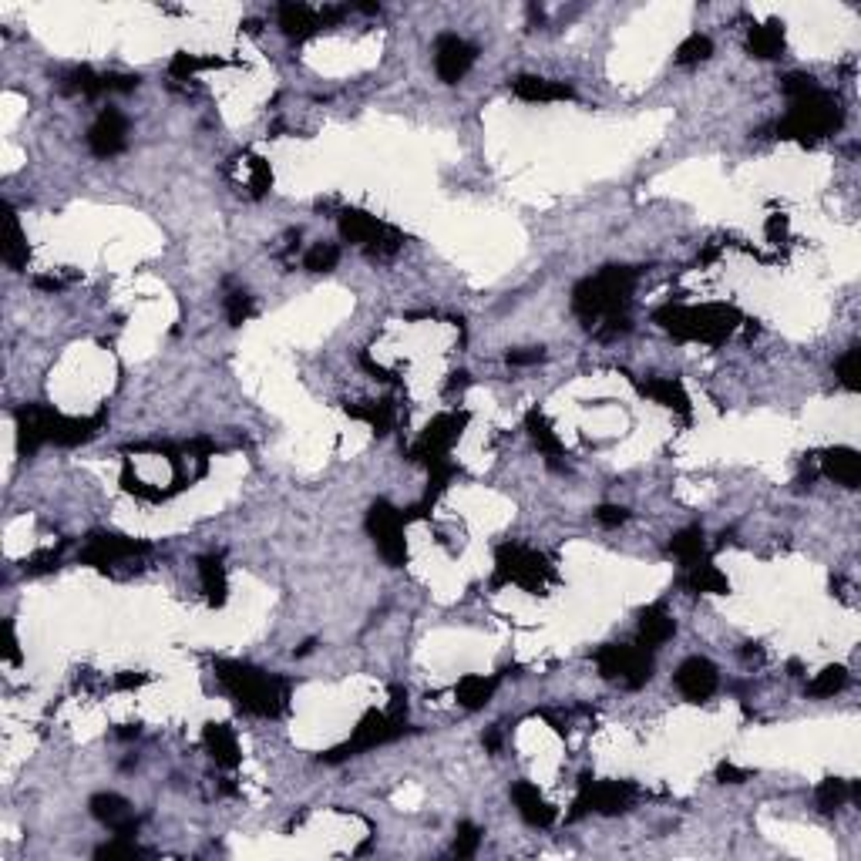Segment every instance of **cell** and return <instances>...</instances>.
I'll return each instance as SVG.
<instances>
[{"instance_id":"6da1fadb","label":"cell","mask_w":861,"mask_h":861,"mask_svg":"<svg viewBox=\"0 0 861 861\" xmlns=\"http://www.w3.org/2000/svg\"><path fill=\"white\" fill-rule=\"evenodd\" d=\"M640 283V266H603L596 276H586L572 286V313L582 327L599 340H613L633 330L629 307Z\"/></svg>"},{"instance_id":"7a4b0ae2","label":"cell","mask_w":861,"mask_h":861,"mask_svg":"<svg viewBox=\"0 0 861 861\" xmlns=\"http://www.w3.org/2000/svg\"><path fill=\"white\" fill-rule=\"evenodd\" d=\"M14 421H17V451L24 458H31L44 444L78 448V444L91 441L108 424V407L88 414V418H68V414L54 411L48 404H24L17 407Z\"/></svg>"},{"instance_id":"3957f363","label":"cell","mask_w":861,"mask_h":861,"mask_svg":"<svg viewBox=\"0 0 861 861\" xmlns=\"http://www.w3.org/2000/svg\"><path fill=\"white\" fill-rule=\"evenodd\" d=\"M216 680L243 714L276 720L290 710V680L259 670L253 663L216 660Z\"/></svg>"},{"instance_id":"277c9868","label":"cell","mask_w":861,"mask_h":861,"mask_svg":"<svg viewBox=\"0 0 861 861\" xmlns=\"http://www.w3.org/2000/svg\"><path fill=\"white\" fill-rule=\"evenodd\" d=\"M740 310L727 307V303H707V307H683V303H666V307L653 310V323L670 333L673 340H687V344H724L734 337L740 327Z\"/></svg>"},{"instance_id":"5b68a950","label":"cell","mask_w":861,"mask_h":861,"mask_svg":"<svg viewBox=\"0 0 861 861\" xmlns=\"http://www.w3.org/2000/svg\"><path fill=\"white\" fill-rule=\"evenodd\" d=\"M407 734V690L394 687L391 690V707L387 710H367L360 717V724L354 727L344 744L330 747L327 754H320L323 764H340V761H350V757H360L367 751L381 744H391V740L404 737Z\"/></svg>"},{"instance_id":"8992f818","label":"cell","mask_w":861,"mask_h":861,"mask_svg":"<svg viewBox=\"0 0 861 861\" xmlns=\"http://www.w3.org/2000/svg\"><path fill=\"white\" fill-rule=\"evenodd\" d=\"M845 122V108L838 105V98H831L825 88H814L808 95L791 98V108L784 115V122H777V138H788V142L811 145L818 138L838 132Z\"/></svg>"},{"instance_id":"52a82bcc","label":"cell","mask_w":861,"mask_h":861,"mask_svg":"<svg viewBox=\"0 0 861 861\" xmlns=\"http://www.w3.org/2000/svg\"><path fill=\"white\" fill-rule=\"evenodd\" d=\"M512 582L529 592H545V586L555 582V566L529 545L505 542L495 549V586H512Z\"/></svg>"},{"instance_id":"ba28073f","label":"cell","mask_w":861,"mask_h":861,"mask_svg":"<svg viewBox=\"0 0 861 861\" xmlns=\"http://www.w3.org/2000/svg\"><path fill=\"white\" fill-rule=\"evenodd\" d=\"M337 226H340V236H344L350 246L364 249L370 259H391L394 253H401V246H404L401 229H394L391 222L377 219L374 212H367V209H344Z\"/></svg>"},{"instance_id":"9c48e42d","label":"cell","mask_w":861,"mask_h":861,"mask_svg":"<svg viewBox=\"0 0 861 861\" xmlns=\"http://www.w3.org/2000/svg\"><path fill=\"white\" fill-rule=\"evenodd\" d=\"M468 421H471L468 411H448V414L431 418L428 428L418 434V441L407 448V461L424 465L428 471L444 468V465H455V461H451V448H455L458 438L465 434Z\"/></svg>"},{"instance_id":"30bf717a","label":"cell","mask_w":861,"mask_h":861,"mask_svg":"<svg viewBox=\"0 0 861 861\" xmlns=\"http://www.w3.org/2000/svg\"><path fill=\"white\" fill-rule=\"evenodd\" d=\"M596 670L609 683H623L626 690H640L653 680V656L646 646L606 643L596 650Z\"/></svg>"},{"instance_id":"8fae6325","label":"cell","mask_w":861,"mask_h":861,"mask_svg":"<svg viewBox=\"0 0 861 861\" xmlns=\"http://www.w3.org/2000/svg\"><path fill=\"white\" fill-rule=\"evenodd\" d=\"M636 801H640V788L633 781H596L592 774H582L569 821L582 814H626L636 808Z\"/></svg>"},{"instance_id":"7c38bea8","label":"cell","mask_w":861,"mask_h":861,"mask_svg":"<svg viewBox=\"0 0 861 861\" xmlns=\"http://www.w3.org/2000/svg\"><path fill=\"white\" fill-rule=\"evenodd\" d=\"M404 529H407V512H401L397 505H391L387 498H377L374 505L367 508V532L374 539L377 552L387 566L401 569L407 566V539H404Z\"/></svg>"},{"instance_id":"4fadbf2b","label":"cell","mask_w":861,"mask_h":861,"mask_svg":"<svg viewBox=\"0 0 861 861\" xmlns=\"http://www.w3.org/2000/svg\"><path fill=\"white\" fill-rule=\"evenodd\" d=\"M148 552H152V545L142 539H128V535H118V532H91L85 545H81L78 559H81V566L111 572L118 562H135Z\"/></svg>"},{"instance_id":"5bb4252c","label":"cell","mask_w":861,"mask_h":861,"mask_svg":"<svg viewBox=\"0 0 861 861\" xmlns=\"http://www.w3.org/2000/svg\"><path fill=\"white\" fill-rule=\"evenodd\" d=\"M347 7H310V4H296V0H286L276 11V24L280 31L290 37V41H307V37L327 31V27H337L344 21Z\"/></svg>"},{"instance_id":"9a60e30c","label":"cell","mask_w":861,"mask_h":861,"mask_svg":"<svg viewBox=\"0 0 861 861\" xmlns=\"http://www.w3.org/2000/svg\"><path fill=\"white\" fill-rule=\"evenodd\" d=\"M475 61H478V48L471 41H465V37L441 34L438 41H434V71H438V78L444 85L465 81V74L475 68Z\"/></svg>"},{"instance_id":"2e32d148","label":"cell","mask_w":861,"mask_h":861,"mask_svg":"<svg viewBox=\"0 0 861 861\" xmlns=\"http://www.w3.org/2000/svg\"><path fill=\"white\" fill-rule=\"evenodd\" d=\"M128 145V118L118 108H101L95 125L88 128V148L98 159H115Z\"/></svg>"},{"instance_id":"e0dca14e","label":"cell","mask_w":861,"mask_h":861,"mask_svg":"<svg viewBox=\"0 0 861 861\" xmlns=\"http://www.w3.org/2000/svg\"><path fill=\"white\" fill-rule=\"evenodd\" d=\"M88 808H91V814H95V818L101 821V825H105L108 831H115L118 838H135L138 828H142V818L135 814V808L122 798V794H115V791L95 794V798L88 801Z\"/></svg>"},{"instance_id":"ac0fdd59","label":"cell","mask_w":861,"mask_h":861,"mask_svg":"<svg viewBox=\"0 0 861 861\" xmlns=\"http://www.w3.org/2000/svg\"><path fill=\"white\" fill-rule=\"evenodd\" d=\"M673 680H677V690L683 693V700H690V703H707L720 687V673L707 656H690V660H683Z\"/></svg>"},{"instance_id":"d6986e66","label":"cell","mask_w":861,"mask_h":861,"mask_svg":"<svg viewBox=\"0 0 861 861\" xmlns=\"http://www.w3.org/2000/svg\"><path fill=\"white\" fill-rule=\"evenodd\" d=\"M512 801H515V808H518V814H522L525 825H532V828H552L555 825V808L542 798L532 781L512 784Z\"/></svg>"},{"instance_id":"ffe728a7","label":"cell","mask_w":861,"mask_h":861,"mask_svg":"<svg viewBox=\"0 0 861 861\" xmlns=\"http://www.w3.org/2000/svg\"><path fill=\"white\" fill-rule=\"evenodd\" d=\"M821 475L838 481V485L845 488H858L861 481V455L855 448H845V444H838V448H828L825 455H821Z\"/></svg>"},{"instance_id":"44dd1931","label":"cell","mask_w":861,"mask_h":861,"mask_svg":"<svg viewBox=\"0 0 861 861\" xmlns=\"http://www.w3.org/2000/svg\"><path fill=\"white\" fill-rule=\"evenodd\" d=\"M515 98L522 101H569L576 98V88L566 85V81H552V78H539V74H518L512 81Z\"/></svg>"},{"instance_id":"7402d4cb","label":"cell","mask_w":861,"mask_h":861,"mask_svg":"<svg viewBox=\"0 0 861 861\" xmlns=\"http://www.w3.org/2000/svg\"><path fill=\"white\" fill-rule=\"evenodd\" d=\"M640 394L653 397L656 404H663L666 411L680 414V418H690V414H693L690 394L683 391V384L673 381V377H646V381L640 384Z\"/></svg>"},{"instance_id":"603a6c76","label":"cell","mask_w":861,"mask_h":861,"mask_svg":"<svg viewBox=\"0 0 861 861\" xmlns=\"http://www.w3.org/2000/svg\"><path fill=\"white\" fill-rule=\"evenodd\" d=\"M202 744H206V751H209L212 761H216V767L233 771V767L239 764V744H236V734L229 724H216V720H209V724L202 727Z\"/></svg>"},{"instance_id":"cb8c5ba5","label":"cell","mask_w":861,"mask_h":861,"mask_svg":"<svg viewBox=\"0 0 861 861\" xmlns=\"http://www.w3.org/2000/svg\"><path fill=\"white\" fill-rule=\"evenodd\" d=\"M0 256H4V263L17 273L27 270V259H31V246H27V236H24L14 206H4V243H0Z\"/></svg>"},{"instance_id":"d4e9b609","label":"cell","mask_w":861,"mask_h":861,"mask_svg":"<svg viewBox=\"0 0 861 861\" xmlns=\"http://www.w3.org/2000/svg\"><path fill=\"white\" fill-rule=\"evenodd\" d=\"M199 582L202 592H206V603L212 609L226 606L229 599V579H226V562H222L219 552H209L199 559Z\"/></svg>"},{"instance_id":"484cf974","label":"cell","mask_w":861,"mask_h":861,"mask_svg":"<svg viewBox=\"0 0 861 861\" xmlns=\"http://www.w3.org/2000/svg\"><path fill=\"white\" fill-rule=\"evenodd\" d=\"M781 51H784V21L771 17V21L754 24L751 31H747V54H751V58L774 61V58H781Z\"/></svg>"},{"instance_id":"4316f807","label":"cell","mask_w":861,"mask_h":861,"mask_svg":"<svg viewBox=\"0 0 861 861\" xmlns=\"http://www.w3.org/2000/svg\"><path fill=\"white\" fill-rule=\"evenodd\" d=\"M673 633H677V619L666 613L663 603L646 606L640 613V646H646V650H656L666 640H673Z\"/></svg>"},{"instance_id":"83f0119b","label":"cell","mask_w":861,"mask_h":861,"mask_svg":"<svg viewBox=\"0 0 861 861\" xmlns=\"http://www.w3.org/2000/svg\"><path fill=\"white\" fill-rule=\"evenodd\" d=\"M687 569L690 572H687V579H683V586L690 592H697V596H727L730 592V579L714 566V562L700 559Z\"/></svg>"},{"instance_id":"f1b7e54d","label":"cell","mask_w":861,"mask_h":861,"mask_svg":"<svg viewBox=\"0 0 861 861\" xmlns=\"http://www.w3.org/2000/svg\"><path fill=\"white\" fill-rule=\"evenodd\" d=\"M525 431H529L532 444L539 448V455L549 458V465H555V461L562 458V441H559V434H555L552 421L545 418L539 407H532V411L525 414Z\"/></svg>"},{"instance_id":"f546056e","label":"cell","mask_w":861,"mask_h":861,"mask_svg":"<svg viewBox=\"0 0 861 861\" xmlns=\"http://www.w3.org/2000/svg\"><path fill=\"white\" fill-rule=\"evenodd\" d=\"M344 411L354 421H364L377 438L394 431V401H357V404H347Z\"/></svg>"},{"instance_id":"4dcf8cb0","label":"cell","mask_w":861,"mask_h":861,"mask_svg":"<svg viewBox=\"0 0 861 861\" xmlns=\"http://www.w3.org/2000/svg\"><path fill=\"white\" fill-rule=\"evenodd\" d=\"M495 687H498V677H475V673H471V677L458 680L455 697L465 710H481L495 697Z\"/></svg>"},{"instance_id":"1f68e13d","label":"cell","mask_w":861,"mask_h":861,"mask_svg":"<svg viewBox=\"0 0 861 861\" xmlns=\"http://www.w3.org/2000/svg\"><path fill=\"white\" fill-rule=\"evenodd\" d=\"M858 794H861L858 784H848V781H841V777H825V781L818 784V794H814V798H818L821 811L835 814L845 808L851 798H858Z\"/></svg>"},{"instance_id":"d6a6232c","label":"cell","mask_w":861,"mask_h":861,"mask_svg":"<svg viewBox=\"0 0 861 861\" xmlns=\"http://www.w3.org/2000/svg\"><path fill=\"white\" fill-rule=\"evenodd\" d=\"M61 91L81 98H101L105 95V74H98L95 68H71L61 78Z\"/></svg>"},{"instance_id":"836d02e7","label":"cell","mask_w":861,"mask_h":861,"mask_svg":"<svg viewBox=\"0 0 861 861\" xmlns=\"http://www.w3.org/2000/svg\"><path fill=\"white\" fill-rule=\"evenodd\" d=\"M670 552L677 555L683 566H693V562H700L707 555V535H703L700 525H690V529H683L670 539Z\"/></svg>"},{"instance_id":"e575fe53","label":"cell","mask_w":861,"mask_h":861,"mask_svg":"<svg viewBox=\"0 0 861 861\" xmlns=\"http://www.w3.org/2000/svg\"><path fill=\"white\" fill-rule=\"evenodd\" d=\"M226 58H199V54H189V51H175L172 61H169V74L175 81H189L192 74L199 71H209V68H226Z\"/></svg>"},{"instance_id":"d590c367","label":"cell","mask_w":861,"mask_h":861,"mask_svg":"<svg viewBox=\"0 0 861 861\" xmlns=\"http://www.w3.org/2000/svg\"><path fill=\"white\" fill-rule=\"evenodd\" d=\"M848 687V670L845 666H825L811 683H808V697H835Z\"/></svg>"},{"instance_id":"8d00e7d4","label":"cell","mask_w":861,"mask_h":861,"mask_svg":"<svg viewBox=\"0 0 861 861\" xmlns=\"http://www.w3.org/2000/svg\"><path fill=\"white\" fill-rule=\"evenodd\" d=\"M246 189H249V196L253 199H263L266 192L273 189V169H270V162L266 159H259V155H249L246 159Z\"/></svg>"},{"instance_id":"74e56055","label":"cell","mask_w":861,"mask_h":861,"mask_svg":"<svg viewBox=\"0 0 861 861\" xmlns=\"http://www.w3.org/2000/svg\"><path fill=\"white\" fill-rule=\"evenodd\" d=\"M340 263V246L333 243H317L307 249V256H303V270L307 273H333Z\"/></svg>"},{"instance_id":"f35d334b","label":"cell","mask_w":861,"mask_h":861,"mask_svg":"<svg viewBox=\"0 0 861 861\" xmlns=\"http://www.w3.org/2000/svg\"><path fill=\"white\" fill-rule=\"evenodd\" d=\"M714 58V41L707 34H690L687 41L677 48V64H700V61H710Z\"/></svg>"},{"instance_id":"ab89813d","label":"cell","mask_w":861,"mask_h":861,"mask_svg":"<svg viewBox=\"0 0 861 861\" xmlns=\"http://www.w3.org/2000/svg\"><path fill=\"white\" fill-rule=\"evenodd\" d=\"M256 307H253V296H249L246 290H229L226 296V320L229 327H243V323L253 317Z\"/></svg>"},{"instance_id":"60d3db41","label":"cell","mask_w":861,"mask_h":861,"mask_svg":"<svg viewBox=\"0 0 861 861\" xmlns=\"http://www.w3.org/2000/svg\"><path fill=\"white\" fill-rule=\"evenodd\" d=\"M481 835H485V831H481L475 821H461L458 831H455V845H451L455 858H471V855H475L478 845H481Z\"/></svg>"},{"instance_id":"b9f144b4","label":"cell","mask_w":861,"mask_h":861,"mask_svg":"<svg viewBox=\"0 0 861 861\" xmlns=\"http://www.w3.org/2000/svg\"><path fill=\"white\" fill-rule=\"evenodd\" d=\"M145 855H152V851L138 845L135 838H118V835L108 845L95 848V858H145Z\"/></svg>"},{"instance_id":"7bdbcfd3","label":"cell","mask_w":861,"mask_h":861,"mask_svg":"<svg viewBox=\"0 0 861 861\" xmlns=\"http://www.w3.org/2000/svg\"><path fill=\"white\" fill-rule=\"evenodd\" d=\"M858 360H861V350L851 347V350H845V357H841L838 364H835V377L841 381V387H848V391H858V387H861Z\"/></svg>"},{"instance_id":"ee69618b","label":"cell","mask_w":861,"mask_h":861,"mask_svg":"<svg viewBox=\"0 0 861 861\" xmlns=\"http://www.w3.org/2000/svg\"><path fill=\"white\" fill-rule=\"evenodd\" d=\"M61 566V552L58 549H41L34 552L31 559H24V572L27 576H41V572H54Z\"/></svg>"},{"instance_id":"f6af8a7d","label":"cell","mask_w":861,"mask_h":861,"mask_svg":"<svg viewBox=\"0 0 861 861\" xmlns=\"http://www.w3.org/2000/svg\"><path fill=\"white\" fill-rule=\"evenodd\" d=\"M818 88V81L811 78V74H804V71H794V74H788V78L781 81V91L788 98H801V95H808V91H814Z\"/></svg>"},{"instance_id":"bcb514c9","label":"cell","mask_w":861,"mask_h":861,"mask_svg":"<svg viewBox=\"0 0 861 861\" xmlns=\"http://www.w3.org/2000/svg\"><path fill=\"white\" fill-rule=\"evenodd\" d=\"M596 522L606 525V529H619L623 522H629V508H623V505H599L596 508Z\"/></svg>"},{"instance_id":"7dc6e473","label":"cell","mask_w":861,"mask_h":861,"mask_svg":"<svg viewBox=\"0 0 861 861\" xmlns=\"http://www.w3.org/2000/svg\"><path fill=\"white\" fill-rule=\"evenodd\" d=\"M4 660L11 666H21V646H17V633H14L11 619L4 623Z\"/></svg>"},{"instance_id":"c3c4849f","label":"cell","mask_w":861,"mask_h":861,"mask_svg":"<svg viewBox=\"0 0 861 861\" xmlns=\"http://www.w3.org/2000/svg\"><path fill=\"white\" fill-rule=\"evenodd\" d=\"M747 777H751V771H747V767H737V764H730V761H724L717 767V781L720 784H744Z\"/></svg>"},{"instance_id":"681fc988","label":"cell","mask_w":861,"mask_h":861,"mask_svg":"<svg viewBox=\"0 0 861 861\" xmlns=\"http://www.w3.org/2000/svg\"><path fill=\"white\" fill-rule=\"evenodd\" d=\"M545 354L542 347H529V350H508V367H529V364H539Z\"/></svg>"},{"instance_id":"f907efd6","label":"cell","mask_w":861,"mask_h":861,"mask_svg":"<svg viewBox=\"0 0 861 861\" xmlns=\"http://www.w3.org/2000/svg\"><path fill=\"white\" fill-rule=\"evenodd\" d=\"M784 233H788V216L774 212V216L767 219V239H771V243H777V239H784Z\"/></svg>"},{"instance_id":"816d5d0a","label":"cell","mask_w":861,"mask_h":861,"mask_svg":"<svg viewBox=\"0 0 861 861\" xmlns=\"http://www.w3.org/2000/svg\"><path fill=\"white\" fill-rule=\"evenodd\" d=\"M360 364H364L370 374L377 377V381H387V384H394V374L387 367H381V364H374V360H370V354H360Z\"/></svg>"},{"instance_id":"f5cc1de1","label":"cell","mask_w":861,"mask_h":861,"mask_svg":"<svg viewBox=\"0 0 861 861\" xmlns=\"http://www.w3.org/2000/svg\"><path fill=\"white\" fill-rule=\"evenodd\" d=\"M142 683H148L145 673H122V677H115V690H135Z\"/></svg>"},{"instance_id":"db71d44e","label":"cell","mask_w":861,"mask_h":861,"mask_svg":"<svg viewBox=\"0 0 861 861\" xmlns=\"http://www.w3.org/2000/svg\"><path fill=\"white\" fill-rule=\"evenodd\" d=\"M34 286H37V290H44V293H61L64 290V283L54 280V276H37Z\"/></svg>"},{"instance_id":"11a10c76","label":"cell","mask_w":861,"mask_h":861,"mask_svg":"<svg viewBox=\"0 0 861 861\" xmlns=\"http://www.w3.org/2000/svg\"><path fill=\"white\" fill-rule=\"evenodd\" d=\"M498 744H502V730L495 727V730H488V734H485V747H488V751H498Z\"/></svg>"},{"instance_id":"9f6ffc18","label":"cell","mask_w":861,"mask_h":861,"mask_svg":"<svg viewBox=\"0 0 861 861\" xmlns=\"http://www.w3.org/2000/svg\"><path fill=\"white\" fill-rule=\"evenodd\" d=\"M138 734H142V730L132 727V724H122V727H118V737H125V740H128V737H138Z\"/></svg>"}]
</instances>
